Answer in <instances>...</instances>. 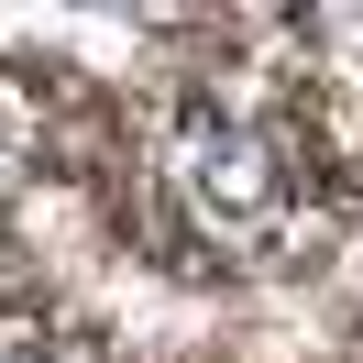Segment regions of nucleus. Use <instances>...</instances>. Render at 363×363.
Instances as JSON below:
<instances>
[{
  "instance_id": "obj_2",
  "label": "nucleus",
  "mask_w": 363,
  "mask_h": 363,
  "mask_svg": "<svg viewBox=\"0 0 363 363\" xmlns=\"http://www.w3.org/2000/svg\"><path fill=\"white\" fill-rule=\"evenodd\" d=\"M33 143H45V99H33L23 77L0 67V187H11V177L33 165Z\"/></svg>"
},
{
  "instance_id": "obj_3",
  "label": "nucleus",
  "mask_w": 363,
  "mask_h": 363,
  "mask_svg": "<svg viewBox=\"0 0 363 363\" xmlns=\"http://www.w3.org/2000/svg\"><path fill=\"white\" fill-rule=\"evenodd\" d=\"M352 363H363V341H352Z\"/></svg>"
},
{
  "instance_id": "obj_1",
  "label": "nucleus",
  "mask_w": 363,
  "mask_h": 363,
  "mask_svg": "<svg viewBox=\"0 0 363 363\" xmlns=\"http://www.w3.org/2000/svg\"><path fill=\"white\" fill-rule=\"evenodd\" d=\"M165 177H177L187 220H199L209 242H231V253H264L275 231H286V155H275L253 121L209 111V99H199V111H177Z\"/></svg>"
}]
</instances>
